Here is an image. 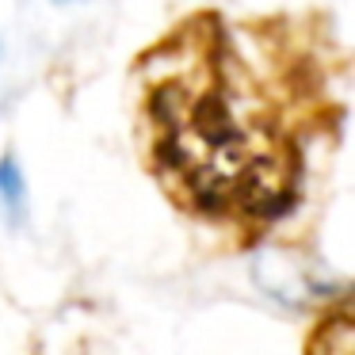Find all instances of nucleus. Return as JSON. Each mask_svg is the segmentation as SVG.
<instances>
[{"instance_id":"1","label":"nucleus","mask_w":355,"mask_h":355,"mask_svg":"<svg viewBox=\"0 0 355 355\" xmlns=\"http://www.w3.org/2000/svg\"><path fill=\"white\" fill-rule=\"evenodd\" d=\"M141 157L184 214L260 233L306 176V103L321 85L294 19L202 8L134 58Z\"/></svg>"},{"instance_id":"2","label":"nucleus","mask_w":355,"mask_h":355,"mask_svg":"<svg viewBox=\"0 0 355 355\" xmlns=\"http://www.w3.org/2000/svg\"><path fill=\"white\" fill-rule=\"evenodd\" d=\"M24 218V172L12 157H0V222L16 225Z\"/></svg>"},{"instance_id":"3","label":"nucleus","mask_w":355,"mask_h":355,"mask_svg":"<svg viewBox=\"0 0 355 355\" xmlns=\"http://www.w3.org/2000/svg\"><path fill=\"white\" fill-rule=\"evenodd\" d=\"M54 4H77V0H54Z\"/></svg>"}]
</instances>
